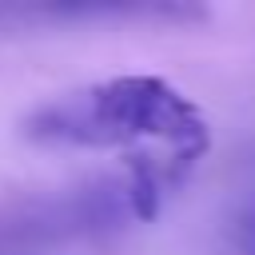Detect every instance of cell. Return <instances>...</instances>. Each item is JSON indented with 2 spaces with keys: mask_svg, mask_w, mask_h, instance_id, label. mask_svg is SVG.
Instances as JSON below:
<instances>
[{
  "mask_svg": "<svg viewBox=\"0 0 255 255\" xmlns=\"http://www.w3.org/2000/svg\"><path fill=\"white\" fill-rule=\"evenodd\" d=\"M243 243L255 251V215H247V219H243Z\"/></svg>",
  "mask_w": 255,
  "mask_h": 255,
  "instance_id": "7a4b0ae2",
  "label": "cell"
},
{
  "mask_svg": "<svg viewBox=\"0 0 255 255\" xmlns=\"http://www.w3.org/2000/svg\"><path fill=\"white\" fill-rule=\"evenodd\" d=\"M24 135L56 147H112L120 159H163L195 171L211 147L207 116L163 76H112L40 104Z\"/></svg>",
  "mask_w": 255,
  "mask_h": 255,
  "instance_id": "6da1fadb",
  "label": "cell"
}]
</instances>
